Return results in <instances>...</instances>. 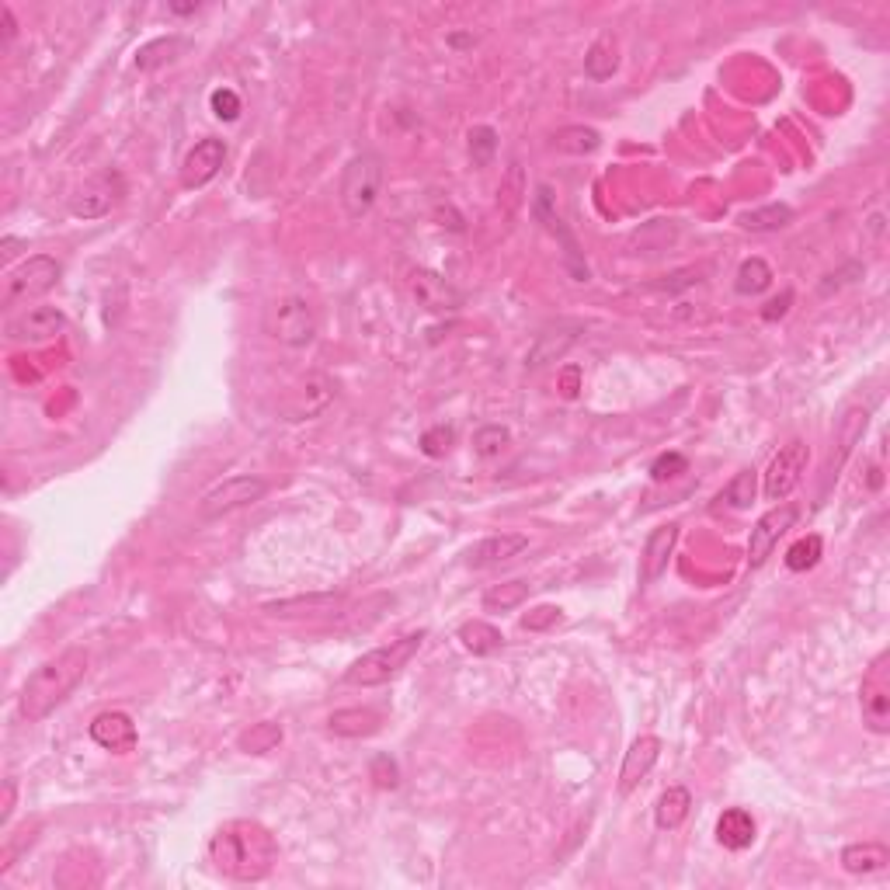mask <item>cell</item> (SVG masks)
Segmentation results:
<instances>
[{
	"instance_id": "52a82bcc",
	"label": "cell",
	"mask_w": 890,
	"mask_h": 890,
	"mask_svg": "<svg viewBox=\"0 0 890 890\" xmlns=\"http://www.w3.org/2000/svg\"><path fill=\"white\" fill-rule=\"evenodd\" d=\"M268 494V480L254 477V473H237V477L216 484L213 491L202 494L199 501V515L202 519H223L230 512H240V508L254 505Z\"/></svg>"
},
{
	"instance_id": "7c38bea8",
	"label": "cell",
	"mask_w": 890,
	"mask_h": 890,
	"mask_svg": "<svg viewBox=\"0 0 890 890\" xmlns=\"http://www.w3.org/2000/svg\"><path fill=\"white\" fill-rule=\"evenodd\" d=\"M797 505H776L772 512H765L762 519L751 525V536H748V564L751 567H762L765 560L772 557V550L779 546V539L793 529L797 522Z\"/></svg>"
},
{
	"instance_id": "7402d4cb",
	"label": "cell",
	"mask_w": 890,
	"mask_h": 890,
	"mask_svg": "<svg viewBox=\"0 0 890 890\" xmlns=\"http://www.w3.org/2000/svg\"><path fill=\"white\" fill-rule=\"evenodd\" d=\"M689 807H692V793L685 790V786H668L658 797V807H654V824H658L661 831L682 828L685 817H689Z\"/></svg>"
},
{
	"instance_id": "ffe728a7",
	"label": "cell",
	"mask_w": 890,
	"mask_h": 890,
	"mask_svg": "<svg viewBox=\"0 0 890 890\" xmlns=\"http://www.w3.org/2000/svg\"><path fill=\"white\" fill-rule=\"evenodd\" d=\"M845 873L852 877H877L890 866V849L884 842H856V845H845L842 856H838Z\"/></svg>"
},
{
	"instance_id": "9a60e30c",
	"label": "cell",
	"mask_w": 890,
	"mask_h": 890,
	"mask_svg": "<svg viewBox=\"0 0 890 890\" xmlns=\"http://www.w3.org/2000/svg\"><path fill=\"white\" fill-rule=\"evenodd\" d=\"M91 741L101 744L105 751H115V755H129V751L136 748V741H140V734H136L133 717H126V713L119 710H108L91 720Z\"/></svg>"
},
{
	"instance_id": "d6a6232c",
	"label": "cell",
	"mask_w": 890,
	"mask_h": 890,
	"mask_svg": "<svg viewBox=\"0 0 890 890\" xmlns=\"http://www.w3.org/2000/svg\"><path fill=\"white\" fill-rule=\"evenodd\" d=\"M821 550H824V543H821V536H804V539H797V543L790 546V550H786V567H790V571H811V567L817 564V560H821Z\"/></svg>"
},
{
	"instance_id": "6da1fadb",
	"label": "cell",
	"mask_w": 890,
	"mask_h": 890,
	"mask_svg": "<svg viewBox=\"0 0 890 890\" xmlns=\"http://www.w3.org/2000/svg\"><path fill=\"white\" fill-rule=\"evenodd\" d=\"M209 863L230 880L240 884H258L279 863V845L272 831L258 821H226L209 838Z\"/></svg>"
},
{
	"instance_id": "60d3db41",
	"label": "cell",
	"mask_w": 890,
	"mask_h": 890,
	"mask_svg": "<svg viewBox=\"0 0 890 890\" xmlns=\"http://www.w3.org/2000/svg\"><path fill=\"white\" fill-rule=\"evenodd\" d=\"M560 619V609H550V605H543V609H536V616H525L522 626L525 630H543V626L557 623Z\"/></svg>"
},
{
	"instance_id": "1f68e13d",
	"label": "cell",
	"mask_w": 890,
	"mask_h": 890,
	"mask_svg": "<svg viewBox=\"0 0 890 890\" xmlns=\"http://www.w3.org/2000/svg\"><path fill=\"white\" fill-rule=\"evenodd\" d=\"M529 598V585L525 581H505V585H494L491 592L484 595V609L487 612H512Z\"/></svg>"
},
{
	"instance_id": "ee69618b",
	"label": "cell",
	"mask_w": 890,
	"mask_h": 890,
	"mask_svg": "<svg viewBox=\"0 0 890 890\" xmlns=\"http://www.w3.org/2000/svg\"><path fill=\"white\" fill-rule=\"evenodd\" d=\"M0 21H4V49H7L14 35H18V21H14L11 7H0Z\"/></svg>"
},
{
	"instance_id": "e0dca14e",
	"label": "cell",
	"mask_w": 890,
	"mask_h": 890,
	"mask_svg": "<svg viewBox=\"0 0 890 890\" xmlns=\"http://www.w3.org/2000/svg\"><path fill=\"white\" fill-rule=\"evenodd\" d=\"M675 543H678L675 522L658 525V529L647 536L644 553H640V585H654V581L668 571V560H671V553H675Z\"/></svg>"
},
{
	"instance_id": "d4e9b609",
	"label": "cell",
	"mask_w": 890,
	"mask_h": 890,
	"mask_svg": "<svg viewBox=\"0 0 890 890\" xmlns=\"http://www.w3.org/2000/svg\"><path fill=\"white\" fill-rule=\"evenodd\" d=\"M331 734H341V738H369V734L379 731V713L372 710H338L327 720Z\"/></svg>"
},
{
	"instance_id": "8d00e7d4",
	"label": "cell",
	"mask_w": 890,
	"mask_h": 890,
	"mask_svg": "<svg viewBox=\"0 0 890 890\" xmlns=\"http://www.w3.org/2000/svg\"><path fill=\"white\" fill-rule=\"evenodd\" d=\"M685 470H689V459H685L682 452H665V456H658V459H654V466H651V477L658 480V484H665V480L682 477Z\"/></svg>"
},
{
	"instance_id": "484cf974",
	"label": "cell",
	"mask_w": 890,
	"mask_h": 890,
	"mask_svg": "<svg viewBox=\"0 0 890 890\" xmlns=\"http://www.w3.org/2000/svg\"><path fill=\"white\" fill-rule=\"evenodd\" d=\"M619 70V49H616V39L612 35H602V39H595V46L588 49L585 56V74L592 80H609L612 74Z\"/></svg>"
},
{
	"instance_id": "4316f807",
	"label": "cell",
	"mask_w": 890,
	"mask_h": 890,
	"mask_svg": "<svg viewBox=\"0 0 890 890\" xmlns=\"http://www.w3.org/2000/svg\"><path fill=\"white\" fill-rule=\"evenodd\" d=\"M790 223H793V209L786 206V202H772V206L751 209V213L741 216V226L751 233H776Z\"/></svg>"
},
{
	"instance_id": "4fadbf2b",
	"label": "cell",
	"mask_w": 890,
	"mask_h": 890,
	"mask_svg": "<svg viewBox=\"0 0 890 890\" xmlns=\"http://www.w3.org/2000/svg\"><path fill=\"white\" fill-rule=\"evenodd\" d=\"M119 199H122V178L115 171H105L94 181H87L74 195L70 213L80 216V220H98V216L112 213V209L119 206Z\"/></svg>"
},
{
	"instance_id": "f6af8a7d",
	"label": "cell",
	"mask_w": 890,
	"mask_h": 890,
	"mask_svg": "<svg viewBox=\"0 0 890 890\" xmlns=\"http://www.w3.org/2000/svg\"><path fill=\"white\" fill-rule=\"evenodd\" d=\"M18 247H28V240H14V237L0 240V254H4V261H11L14 254H18Z\"/></svg>"
},
{
	"instance_id": "f35d334b",
	"label": "cell",
	"mask_w": 890,
	"mask_h": 890,
	"mask_svg": "<svg viewBox=\"0 0 890 890\" xmlns=\"http://www.w3.org/2000/svg\"><path fill=\"white\" fill-rule=\"evenodd\" d=\"M213 112L220 115V119L233 122L240 115V98L230 91V87H220V91H213Z\"/></svg>"
},
{
	"instance_id": "f1b7e54d",
	"label": "cell",
	"mask_w": 890,
	"mask_h": 890,
	"mask_svg": "<svg viewBox=\"0 0 890 890\" xmlns=\"http://www.w3.org/2000/svg\"><path fill=\"white\" fill-rule=\"evenodd\" d=\"M574 341H578V327H560V338H553V331L539 334L536 348L529 352V366L539 369V366H546V362L560 359V355H564Z\"/></svg>"
},
{
	"instance_id": "30bf717a",
	"label": "cell",
	"mask_w": 890,
	"mask_h": 890,
	"mask_svg": "<svg viewBox=\"0 0 890 890\" xmlns=\"http://www.w3.org/2000/svg\"><path fill=\"white\" fill-rule=\"evenodd\" d=\"M407 293L425 313H456L463 306V293L442 272H432V268H414L407 275Z\"/></svg>"
},
{
	"instance_id": "ab89813d",
	"label": "cell",
	"mask_w": 890,
	"mask_h": 890,
	"mask_svg": "<svg viewBox=\"0 0 890 890\" xmlns=\"http://www.w3.org/2000/svg\"><path fill=\"white\" fill-rule=\"evenodd\" d=\"M372 779H376L379 786H390L393 790V786H397V765H393L386 755H379L376 762H372Z\"/></svg>"
},
{
	"instance_id": "ac0fdd59",
	"label": "cell",
	"mask_w": 890,
	"mask_h": 890,
	"mask_svg": "<svg viewBox=\"0 0 890 890\" xmlns=\"http://www.w3.org/2000/svg\"><path fill=\"white\" fill-rule=\"evenodd\" d=\"M529 550V536L522 532H498V536L480 539L477 546L466 550V564L470 567H494V564H508L519 553Z\"/></svg>"
},
{
	"instance_id": "836d02e7",
	"label": "cell",
	"mask_w": 890,
	"mask_h": 890,
	"mask_svg": "<svg viewBox=\"0 0 890 890\" xmlns=\"http://www.w3.org/2000/svg\"><path fill=\"white\" fill-rule=\"evenodd\" d=\"M508 442H512V432H508L505 425H484V428H477V435H473V449H477V456H484V459L501 456V452L508 449Z\"/></svg>"
},
{
	"instance_id": "7a4b0ae2",
	"label": "cell",
	"mask_w": 890,
	"mask_h": 890,
	"mask_svg": "<svg viewBox=\"0 0 890 890\" xmlns=\"http://www.w3.org/2000/svg\"><path fill=\"white\" fill-rule=\"evenodd\" d=\"M87 665H91V658H87L84 647H70V651L60 654V658L46 661V665H42L32 678H28L25 689H21V696H18L21 720H28V724H39V720H46L49 713L56 710V706L67 703L70 692H74L77 685L84 682Z\"/></svg>"
},
{
	"instance_id": "d6986e66",
	"label": "cell",
	"mask_w": 890,
	"mask_h": 890,
	"mask_svg": "<svg viewBox=\"0 0 890 890\" xmlns=\"http://www.w3.org/2000/svg\"><path fill=\"white\" fill-rule=\"evenodd\" d=\"M268 616L279 619H299V616H331L341 609V595L334 592H317V595H296V598H279V602L261 605Z\"/></svg>"
},
{
	"instance_id": "277c9868",
	"label": "cell",
	"mask_w": 890,
	"mask_h": 890,
	"mask_svg": "<svg viewBox=\"0 0 890 890\" xmlns=\"http://www.w3.org/2000/svg\"><path fill=\"white\" fill-rule=\"evenodd\" d=\"M383 157L379 153H355L352 160L341 171V206H345L348 220H362V216L372 213V206L379 202V192H383Z\"/></svg>"
},
{
	"instance_id": "f546056e",
	"label": "cell",
	"mask_w": 890,
	"mask_h": 890,
	"mask_svg": "<svg viewBox=\"0 0 890 890\" xmlns=\"http://www.w3.org/2000/svg\"><path fill=\"white\" fill-rule=\"evenodd\" d=\"M553 147L564 150V153H595L602 147V136L592 126H564L560 133H553Z\"/></svg>"
},
{
	"instance_id": "2e32d148",
	"label": "cell",
	"mask_w": 890,
	"mask_h": 890,
	"mask_svg": "<svg viewBox=\"0 0 890 890\" xmlns=\"http://www.w3.org/2000/svg\"><path fill=\"white\" fill-rule=\"evenodd\" d=\"M661 738H654V734H644V738H637L630 744V751H626L623 758V769H619V793H633L640 786V779L651 776V769L658 765L661 758Z\"/></svg>"
},
{
	"instance_id": "e575fe53",
	"label": "cell",
	"mask_w": 890,
	"mask_h": 890,
	"mask_svg": "<svg viewBox=\"0 0 890 890\" xmlns=\"http://www.w3.org/2000/svg\"><path fill=\"white\" fill-rule=\"evenodd\" d=\"M282 744V727L279 724H254L247 734H240V748L251 755H265V751L279 748Z\"/></svg>"
},
{
	"instance_id": "d590c367",
	"label": "cell",
	"mask_w": 890,
	"mask_h": 890,
	"mask_svg": "<svg viewBox=\"0 0 890 890\" xmlns=\"http://www.w3.org/2000/svg\"><path fill=\"white\" fill-rule=\"evenodd\" d=\"M494 147H498V133H494L491 126H477L470 133V157H473V164L484 167L487 160L494 157Z\"/></svg>"
},
{
	"instance_id": "5bb4252c",
	"label": "cell",
	"mask_w": 890,
	"mask_h": 890,
	"mask_svg": "<svg viewBox=\"0 0 890 890\" xmlns=\"http://www.w3.org/2000/svg\"><path fill=\"white\" fill-rule=\"evenodd\" d=\"M226 160V143L216 140V136H209V140H199L192 150L185 153V164H181V188H202L209 185V181L220 174Z\"/></svg>"
},
{
	"instance_id": "cb8c5ba5",
	"label": "cell",
	"mask_w": 890,
	"mask_h": 890,
	"mask_svg": "<svg viewBox=\"0 0 890 890\" xmlns=\"http://www.w3.org/2000/svg\"><path fill=\"white\" fill-rule=\"evenodd\" d=\"M866 421H870V411H866V407H852V411L842 418V425H838V445H842V449H838V459H831V466H828V480H831V477H838L842 463H845V459H849L852 445L863 439Z\"/></svg>"
},
{
	"instance_id": "74e56055",
	"label": "cell",
	"mask_w": 890,
	"mask_h": 890,
	"mask_svg": "<svg viewBox=\"0 0 890 890\" xmlns=\"http://www.w3.org/2000/svg\"><path fill=\"white\" fill-rule=\"evenodd\" d=\"M452 439H456V432H452V428L435 425L432 432H425V435H421V449H425V456L439 459V456H445V452H449Z\"/></svg>"
},
{
	"instance_id": "4dcf8cb0",
	"label": "cell",
	"mask_w": 890,
	"mask_h": 890,
	"mask_svg": "<svg viewBox=\"0 0 890 890\" xmlns=\"http://www.w3.org/2000/svg\"><path fill=\"white\" fill-rule=\"evenodd\" d=\"M755 491H758V473L755 470H741L738 477L731 480V484L720 491V505L734 508V512H744V508H751V501H755Z\"/></svg>"
},
{
	"instance_id": "83f0119b",
	"label": "cell",
	"mask_w": 890,
	"mask_h": 890,
	"mask_svg": "<svg viewBox=\"0 0 890 890\" xmlns=\"http://www.w3.org/2000/svg\"><path fill=\"white\" fill-rule=\"evenodd\" d=\"M772 286V268L762 258L741 261L738 275H734V293L738 296H762Z\"/></svg>"
},
{
	"instance_id": "b9f144b4",
	"label": "cell",
	"mask_w": 890,
	"mask_h": 890,
	"mask_svg": "<svg viewBox=\"0 0 890 890\" xmlns=\"http://www.w3.org/2000/svg\"><path fill=\"white\" fill-rule=\"evenodd\" d=\"M790 303H793V293H790V289H786L783 296H779V299H772V303L765 306V310H762V317H765V320H776V317H783V313L790 310Z\"/></svg>"
},
{
	"instance_id": "8fae6325",
	"label": "cell",
	"mask_w": 890,
	"mask_h": 890,
	"mask_svg": "<svg viewBox=\"0 0 890 890\" xmlns=\"http://www.w3.org/2000/svg\"><path fill=\"white\" fill-rule=\"evenodd\" d=\"M63 327H67V317L56 306H28L7 320V338L14 345H42V341L60 338Z\"/></svg>"
},
{
	"instance_id": "3957f363",
	"label": "cell",
	"mask_w": 890,
	"mask_h": 890,
	"mask_svg": "<svg viewBox=\"0 0 890 890\" xmlns=\"http://www.w3.org/2000/svg\"><path fill=\"white\" fill-rule=\"evenodd\" d=\"M425 637H428V633L418 630V633H407V637L390 640V644H383V647H376V651L362 654V658L345 671V682L348 685H359V689H372V685L390 682L393 675H400V671L411 665V658L421 651Z\"/></svg>"
},
{
	"instance_id": "44dd1931",
	"label": "cell",
	"mask_w": 890,
	"mask_h": 890,
	"mask_svg": "<svg viewBox=\"0 0 890 890\" xmlns=\"http://www.w3.org/2000/svg\"><path fill=\"white\" fill-rule=\"evenodd\" d=\"M717 842L731 852H741L755 842V817H751L744 807H731V811L720 814L717 821Z\"/></svg>"
},
{
	"instance_id": "ba28073f",
	"label": "cell",
	"mask_w": 890,
	"mask_h": 890,
	"mask_svg": "<svg viewBox=\"0 0 890 890\" xmlns=\"http://www.w3.org/2000/svg\"><path fill=\"white\" fill-rule=\"evenodd\" d=\"M859 703H863V724L880 738L890 734V651H880L866 668Z\"/></svg>"
},
{
	"instance_id": "9c48e42d",
	"label": "cell",
	"mask_w": 890,
	"mask_h": 890,
	"mask_svg": "<svg viewBox=\"0 0 890 890\" xmlns=\"http://www.w3.org/2000/svg\"><path fill=\"white\" fill-rule=\"evenodd\" d=\"M807 463H811V445H807L804 439H793L786 442L783 449L776 452V459L769 463V470H765V498L769 501H786L793 491H797V484L804 480L807 473Z\"/></svg>"
},
{
	"instance_id": "603a6c76",
	"label": "cell",
	"mask_w": 890,
	"mask_h": 890,
	"mask_svg": "<svg viewBox=\"0 0 890 890\" xmlns=\"http://www.w3.org/2000/svg\"><path fill=\"white\" fill-rule=\"evenodd\" d=\"M459 640H463L466 651H473L477 658H487V654H498L505 647V637H501L498 626L484 623V619H470V623L459 626Z\"/></svg>"
},
{
	"instance_id": "5b68a950",
	"label": "cell",
	"mask_w": 890,
	"mask_h": 890,
	"mask_svg": "<svg viewBox=\"0 0 890 890\" xmlns=\"http://www.w3.org/2000/svg\"><path fill=\"white\" fill-rule=\"evenodd\" d=\"M268 331L275 341L286 348H306L317 338V313H313L310 299L303 296H282L268 313Z\"/></svg>"
},
{
	"instance_id": "7bdbcfd3",
	"label": "cell",
	"mask_w": 890,
	"mask_h": 890,
	"mask_svg": "<svg viewBox=\"0 0 890 890\" xmlns=\"http://www.w3.org/2000/svg\"><path fill=\"white\" fill-rule=\"evenodd\" d=\"M14 814V779H7L4 783V804H0V824H7Z\"/></svg>"
},
{
	"instance_id": "8992f818",
	"label": "cell",
	"mask_w": 890,
	"mask_h": 890,
	"mask_svg": "<svg viewBox=\"0 0 890 890\" xmlns=\"http://www.w3.org/2000/svg\"><path fill=\"white\" fill-rule=\"evenodd\" d=\"M63 268L56 258H49V254H35V258H28L25 265H18L11 275H7L4 282V306H18V303H28V299H39L46 296L49 289L60 282Z\"/></svg>"
}]
</instances>
